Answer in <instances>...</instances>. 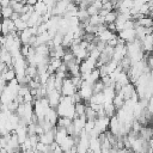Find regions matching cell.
Here are the masks:
<instances>
[{
    "label": "cell",
    "instance_id": "25",
    "mask_svg": "<svg viewBox=\"0 0 153 153\" xmlns=\"http://www.w3.org/2000/svg\"><path fill=\"white\" fill-rule=\"evenodd\" d=\"M11 1H12V0H0L2 7H8V6H11Z\"/></svg>",
    "mask_w": 153,
    "mask_h": 153
},
{
    "label": "cell",
    "instance_id": "12",
    "mask_svg": "<svg viewBox=\"0 0 153 153\" xmlns=\"http://www.w3.org/2000/svg\"><path fill=\"white\" fill-rule=\"evenodd\" d=\"M136 25H140V26H143V27H153V18L152 17H142L137 20H135Z\"/></svg>",
    "mask_w": 153,
    "mask_h": 153
},
{
    "label": "cell",
    "instance_id": "2",
    "mask_svg": "<svg viewBox=\"0 0 153 153\" xmlns=\"http://www.w3.org/2000/svg\"><path fill=\"white\" fill-rule=\"evenodd\" d=\"M47 98H48V102H49L50 108L56 109L59 106V104H60L61 98H62V93L60 91H57V90H53V91L48 92Z\"/></svg>",
    "mask_w": 153,
    "mask_h": 153
},
{
    "label": "cell",
    "instance_id": "7",
    "mask_svg": "<svg viewBox=\"0 0 153 153\" xmlns=\"http://www.w3.org/2000/svg\"><path fill=\"white\" fill-rule=\"evenodd\" d=\"M139 136L142 139V140H145V141H149V140H152L153 139V128L149 126H143L142 128H141V130H140V133H139Z\"/></svg>",
    "mask_w": 153,
    "mask_h": 153
},
{
    "label": "cell",
    "instance_id": "6",
    "mask_svg": "<svg viewBox=\"0 0 153 153\" xmlns=\"http://www.w3.org/2000/svg\"><path fill=\"white\" fill-rule=\"evenodd\" d=\"M14 31H17L14 22L12 19H4V22H2V35L7 36V35H10Z\"/></svg>",
    "mask_w": 153,
    "mask_h": 153
},
{
    "label": "cell",
    "instance_id": "8",
    "mask_svg": "<svg viewBox=\"0 0 153 153\" xmlns=\"http://www.w3.org/2000/svg\"><path fill=\"white\" fill-rule=\"evenodd\" d=\"M1 62H5L7 66H10V67H12L13 66V56H12V54L6 49V48H4L2 47V49H1Z\"/></svg>",
    "mask_w": 153,
    "mask_h": 153
},
{
    "label": "cell",
    "instance_id": "16",
    "mask_svg": "<svg viewBox=\"0 0 153 153\" xmlns=\"http://www.w3.org/2000/svg\"><path fill=\"white\" fill-rule=\"evenodd\" d=\"M85 116L87 118V121H96L98 118V114L94 109H92L90 105H87V109H86V112H85Z\"/></svg>",
    "mask_w": 153,
    "mask_h": 153
},
{
    "label": "cell",
    "instance_id": "15",
    "mask_svg": "<svg viewBox=\"0 0 153 153\" xmlns=\"http://www.w3.org/2000/svg\"><path fill=\"white\" fill-rule=\"evenodd\" d=\"M72 124H73V120H72V118H68V117H60L56 126H57V127H61V128H65V129H68Z\"/></svg>",
    "mask_w": 153,
    "mask_h": 153
},
{
    "label": "cell",
    "instance_id": "3",
    "mask_svg": "<svg viewBox=\"0 0 153 153\" xmlns=\"http://www.w3.org/2000/svg\"><path fill=\"white\" fill-rule=\"evenodd\" d=\"M78 92H79V94L81 96V99H82V100L88 102V100L91 99V97L93 96V86L90 85V84H87L86 81H84Z\"/></svg>",
    "mask_w": 153,
    "mask_h": 153
},
{
    "label": "cell",
    "instance_id": "17",
    "mask_svg": "<svg viewBox=\"0 0 153 153\" xmlns=\"http://www.w3.org/2000/svg\"><path fill=\"white\" fill-rule=\"evenodd\" d=\"M124 103H126L124 98H123L120 93H116V96H115V98H114V102H112V104L115 105V108L118 110V109H121V108L124 105Z\"/></svg>",
    "mask_w": 153,
    "mask_h": 153
},
{
    "label": "cell",
    "instance_id": "9",
    "mask_svg": "<svg viewBox=\"0 0 153 153\" xmlns=\"http://www.w3.org/2000/svg\"><path fill=\"white\" fill-rule=\"evenodd\" d=\"M32 36H35V35H33V31H32L31 27H27V29L23 30L20 32V35H19L20 41H22L23 44H29V42H30V39H31Z\"/></svg>",
    "mask_w": 153,
    "mask_h": 153
},
{
    "label": "cell",
    "instance_id": "11",
    "mask_svg": "<svg viewBox=\"0 0 153 153\" xmlns=\"http://www.w3.org/2000/svg\"><path fill=\"white\" fill-rule=\"evenodd\" d=\"M97 37H98V39H99V41H103V42L108 43L110 39L115 38V37H116V35H115V32H112V31H110L109 29H106V30H104L102 33H99Z\"/></svg>",
    "mask_w": 153,
    "mask_h": 153
},
{
    "label": "cell",
    "instance_id": "24",
    "mask_svg": "<svg viewBox=\"0 0 153 153\" xmlns=\"http://www.w3.org/2000/svg\"><path fill=\"white\" fill-rule=\"evenodd\" d=\"M44 1V4L48 6V8L49 10H53L54 8V6L56 5V2H57V0H43Z\"/></svg>",
    "mask_w": 153,
    "mask_h": 153
},
{
    "label": "cell",
    "instance_id": "22",
    "mask_svg": "<svg viewBox=\"0 0 153 153\" xmlns=\"http://www.w3.org/2000/svg\"><path fill=\"white\" fill-rule=\"evenodd\" d=\"M104 88H105V85H104L103 80H102V79H100V80H98V81L93 85V94L103 92V91H104Z\"/></svg>",
    "mask_w": 153,
    "mask_h": 153
},
{
    "label": "cell",
    "instance_id": "4",
    "mask_svg": "<svg viewBox=\"0 0 153 153\" xmlns=\"http://www.w3.org/2000/svg\"><path fill=\"white\" fill-rule=\"evenodd\" d=\"M118 38L123 39L127 43L134 42L136 39V31H135V29H126V30L118 32Z\"/></svg>",
    "mask_w": 153,
    "mask_h": 153
},
{
    "label": "cell",
    "instance_id": "20",
    "mask_svg": "<svg viewBox=\"0 0 153 153\" xmlns=\"http://www.w3.org/2000/svg\"><path fill=\"white\" fill-rule=\"evenodd\" d=\"M14 24H16V29H17V31H19V32H22L23 30H25V29H27V27H29L27 22H24L22 18L17 19V20H14Z\"/></svg>",
    "mask_w": 153,
    "mask_h": 153
},
{
    "label": "cell",
    "instance_id": "18",
    "mask_svg": "<svg viewBox=\"0 0 153 153\" xmlns=\"http://www.w3.org/2000/svg\"><path fill=\"white\" fill-rule=\"evenodd\" d=\"M24 5H25L24 1H19V0H12V1H11V7H12L13 11L17 12V13H20V12H22Z\"/></svg>",
    "mask_w": 153,
    "mask_h": 153
},
{
    "label": "cell",
    "instance_id": "1",
    "mask_svg": "<svg viewBox=\"0 0 153 153\" xmlns=\"http://www.w3.org/2000/svg\"><path fill=\"white\" fill-rule=\"evenodd\" d=\"M78 92V88L74 86V84L72 82V79L71 78H66L63 80V85H62V88H61V93L62 96H66V97H72L73 94H75Z\"/></svg>",
    "mask_w": 153,
    "mask_h": 153
},
{
    "label": "cell",
    "instance_id": "14",
    "mask_svg": "<svg viewBox=\"0 0 153 153\" xmlns=\"http://www.w3.org/2000/svg\"><path fill=\"white\" fill-rule=\"evenodd\" d=\"M33 8H35V12H37L38 14H41V16H44L47 12H48V6L44 4V1L43 0H38V2L33 6Z\"/></svg>",
    "mask_w": 153,
    "mask_h": 153
},
{
    "label": "cell",
    "instance_id": "19",
    "mask_svg": "<svg viewBox=\"0 0 153 153\" xmlns=\"http://www.w3.org/2000/svg\"><path fill=\"white\" fill-rule=\"evenodd\" d=\"M86 109H87V105H85L82 102L76 103V104H75V112H76V116H85Z\"/></svg>",
    "mask_w": 153,
    "mask_h": 153
},
{
    "label": "cell",
    "instance_id": "10",
    "mask_svg": "<svg viewBox=\"0 0 153 153\" xmlns=\"http://www.w3.org/2000/svg\"><path fill=\"white\" fill-rule=\"evenodd\" d=\"M142 49L143 51H153V33L147 35L142 41Z\"/></svg>",
    "mask_w": 153,
    "mask_h": 153
},
{
    "label": "cell",
    "instance_id": "23",
    "mask_svg": "<svg viewBox=\"0 0 153 153\" xmlns=\"http://www.w3.org/2000/svg\"><path fill=\"white\" fill-rule=\"evenodd\" d=\"M2 17H4V19H11V17H12V14L14 13V11H13V8L11 7V6H8V7H2Z\"/></svg>",
    "mask_w": 153,
    "mask_h": 153
},
{
    "label": "cell",
    "instance_id": "5",
    "mask_svg": "<svg viewBox=\"0 0 153 153\" xmlns=\"http://www.w3.org/2000/svg\"><path fill=\"white\" fill-rule=\"evenodd\" d=\"M117 93H120L123 98H124V100H129L135 93H136V90L134 88V85L130 82V84H128V85H126V86H123L122 88H121V91L120 92H117Z\"/></svg>",
    "mask_w": 153,
    "mask_h": 153
},
{
    "label": "cell",
    "instance_id": "13",
    "mask_svg": "<svg viewBox=\"0 0 153 153\" xmlns=\"http://www.w3.org/2000/svg\"><path fill=\"white\" fill-rule=\"evenodd\" d=\"M90 149L96 153H100L102 146H100L99 137H90Z\"/></svg>",
    "mask_w": 153,
    "mask_h": 153
},
{
    "label": "cell",
    "instance_id": "21",
    "mask_svg": "<svg viewBox=\"0 0 153 153\" xmlns=\"http://www.w3.org/2000/svg\"><path fill=\"white\" fill-rule=\"evenodd\" d=\"M117 16H118V13H117V12H114V11L109 12V13L106 14V17L104 18V19H105V24L108 25V24L115 23V22H116V19H117Z\"/></svg>",
    "mask_w": 153,
    "mask_h": 153
}]
</instances>
